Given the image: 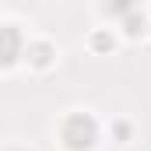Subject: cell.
I'll list each match as a JSON object with an SVG mask.
<instances>
[{"instance_id": "6da1fadb", "label": "cell", "mask_w": 151, "mask_h": 151, "mask_svg": "<svg viewBox=\"0 0 151 151\" xmlns=\"http://www.w3.org/2000/svg\"><path fill=\"white\" fill-rule=\"evenodd\" d=\"M63 141H67V148H91V141H95V123L91 119H84V116H70L67 123H63Z\"/></svg>"}]
</instances>
